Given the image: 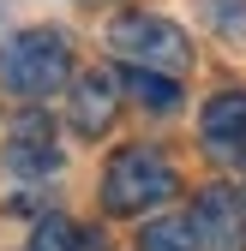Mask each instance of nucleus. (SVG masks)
I'll list each match as a JSON object with an SVG mask.
<instances>
[{
    "instance_id": "obj_10",
    "label": "nucleus",
    "mask_w": 246,
    "mask_h": 251,
    "mask_svg": "<svg viewBox=\"0 0 246 251\" xmlns=\"http://www.w3.org/2000/svg\"><path fill=\"white\" fill-rule=\"evenodd\" d=\"M138 251H198V245H192V227L180 215H162V222H150L138 233Z\"/></svg>"
},
{
    "instance_id": "obj_4",
    "label": "nucleus",
    "mask_w": 246,
    "mask_h": 251,
    "mask_svg": "<svg viewBox=\"0 0 246 251\" xmlns=\"http://www.w3.org/2000/svg\"><path fill=\"white\" fill-rule=\"evenodd\" d=\"M192 245L198 251H246V192L234 185H204L192 198Z\"/></svg>"
},
{
    "instance_id": "obj_3",
    "label": "nucleus",
    "mask_w": 246,
    "mask_h": 251,
    "mask_svg": "<svg viewBox=\"0 0 246 251\" xmlns=\"http://www.w3.org/2000/svg\"><path fill=\"white\" fill-rule=\"evenodd\" d=\"M162 198H174V168H168V155H156L150 144L120 150L114 162L102 168V209H108V215L156 209Z\"/></svg>"
},
{
    "instance_id": "obj_9",
    "label": "nucleus",
    "mask_w": 246,
    "mask_h": 251,
    "mask_svg": "<svg viewBox=\"0 0 246 251\" xmlns=\"http://www.w3.org/2000/svg\"><path fill=\"white\" fill-rule=\"evenodd\" d=\"M90 233L78 227V222H66V215H42L36 222V233H30V251H78Z\"/></svg>"
},
{
    "instance_id": "obj_6",
    "label": "nucleus",
    "mask_w": 246,
    "mask_h": 251,
    "mask_svg": "<svg viewBox=\"0 0 246 251\" xmlns=\"http://www.w3.org/2000/svg\"><path fill=\"white\" fill-rule=\"evenodd\" d=\"M198 132H204V144L216 150V155H246V90H222V96H210Z\"/></svg>"
},
{
    "instance_id": "obj_1",
    "label": "nucleus",
    "mask_w": 246,
    "mask_h": 251,
    "mask_svg": "<svg viewBox=\"0 0 246 251\" xmlns=\"http://www.w3.org/2000/svg\"><path fill=\"white\" fill-rule=\"evenodd\" d=\"M66 72H72V48H66V36L48 30V24L18 30V36L0 48V78H6L18 96H30V102L54 96V90L66 84Z\"/></svg>"
},
{
    "instance_id": "obj_2",
    "label": "nucleus",
    "mask_w": 246,
    "mask_h": 251,
    "mask_svg": "<svg viewBox=\"0 0 246 251\" xmlns=\"http://www.w3.org/2000/svg\"><path fill=\"white\" fill-rule=\"evenodd\" d=\"M108 48L126 60V66L138 72H186V60H192V42H186V30H180L174 18H156V12H120L108 24Z\"/></svg>"
},
{
    "instance_id": "obj_5",
    "label": "nucleus",
    "mask_w": 246,
    "mask_h": 251,
    "mask_svg": "<svg viewBox=\"0 0 246 251\" xmlns=\"http://www.w3.org/2000/svg\"><path fill=\"white\" fill-rule=\"evenodd\" d=\"M114 108H120V78H114V72H78L72 102H66L72 132H78V138H102L108 120H114Z\"/></svg>"
},
{
    "instance_id": "obj_8",
    "label": "nucleus",
    "mask_w": 246,
    "mask_h": 251,
    "mask_svg": "<svg viewBox=\"0 0 246 251\" xmlns=\"http://www.w3.org/2000/svg\"><path fill=\"white\" fill-rule=\"evenodd\" d=\"M120 90H132V96H138L144 108H156V114L180 108V84H174V78H162V72H138V66H126Z\"/></svg>"
},
{
    "instance_id": "obj_7",
    "label": "nucleus",
    "mask_w": 246,
    "mask_h": 251,
    "mask_svg": "<svg viewBox=\"0 0 246 251\" xmlns=\"http://www.w3.org/2000/svg\"><path fill=\"white\" fill-rule=\"evenodd\" d=\"M6 162H12L18 174H54V168H60V150L48 144V120H42V114H24V120L12 126Z\"/></svg>"
}]
</instances>
